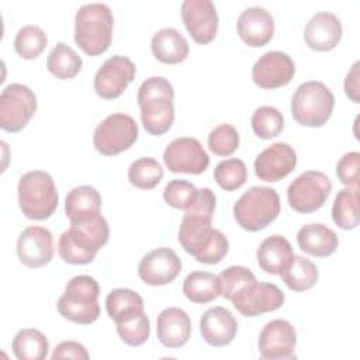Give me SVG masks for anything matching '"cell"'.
Masks as SVG:
<instances>
[{
	"label": "cell",
	"mask_w": 360,
	"mask_h": 360,
	"mask_svg": "<svg viewBox=\"0 0 360 360\" xmlns=\"http://www.w3.org/2000/svg\"><path fill=\"white\" fill-rule=\"evenodd\" d=\"M214 211V191L207 187L200 188L194 204L186 210L179 228L181 248L204 264L219 263L229 250L228 238L211 225Z\"/></svg>",
	"instance_id": "6da1fadb"
},
{
	"label": "cell",
	"mask_w": 360,
	"mask_h": 360,
	"mask_svg": "<svg viewBox=\"0 0 360 360\" xmlns=\"http://www.w3.org/2000/svg\"><path fill=\"white\" fill-rule=\"evenodd\" d=\"M110 228L107 219L98 214L90 219L70 222L58 242V253L69 264H87L108 242Z\"/></svg>",
	"instance_id": "7a4b0ae2"
},
{
	"label": "cell",
	"mask_w": 360,
	"mask_h": 360,
	"mask_svg": "<svg viewBox=\"0 0 360 360\" xmlns=\"http://www.w3.org/2000/svg\"><path fill=\"white\" fill-rule=\"evenodd\" d=\"M173 98V86L162 76H152L139 86L136 101L146 132L159 136L170 129L174 121Z\"/></svg>",
	"instance_id": "3957f363"
},
{
	"label": "cell",
	"mask_w": 360,
	"mask_h": 360,
	"mask_svg": "<svg viewBox=\"0 0 360 360\" xmlns=\"http://www.w3.org/2000/svg\"><path fill=\"white\" fill-rule=\"evenodd\" d=\"M114 17L104 3L82 6L75 15V42L87 55L104 53L112 41Z\"/></svg>",
	"instance_id": "277c9868"
},
{
	"label": "cell",
	"mask_w": 360,
	"mask_h": 360,
	"mask_svg": "<svg viewBox=\"0 0 360 360\" xmlns=\"http://www.w3.org/2000/svg\"><path fill=\"white\" fill-rule=\"evenodd\" d=\"M100 287L96 278L82 274L70 278L56 302L58 312L68 321L90 325L100 316Z\"/></svg>",
	"instance_id": "5b68a950"
},
{
	"label": "cell",
	"mask_w": 360,
	"mask_h": 360,
	"mask_svg": "<svg viewBox=\"0 0 360 360\" xmlns=\"http://www.w3.org/2000/svg\"><path fill=\"white\" fill-rule=\"evenodd\" d=\"M17 191L20 210L30 219H46L58 207L59 197L55 181L44 170H31L22 174Z\"/></svg>",
	"instance_id": "8992f818"
},
{
	"label": "cell",
	"mask_w": 360,
	"mask_h": 360,
	"mask_svg": "<svg viewBox=\"0 0 360 360\" xmlns=\"http://www.w3.org/2000/svg\"><path fill=\"white\" fill-rule=\"evenodd\" d=\"M277 191L266 186H253L233 205V217L240 228L257 232L270 225L280 214Z\"/></svg>",
	"instance_id": "52a82bcc"
},
{
	"label": "cell",
	"mask_w": 360,
	"mask_h": 360,
	"mask_svg": "<svg viewBox=\"0 0 360 360\" xmlns=\"http://www.w3.org/2000/svg\"><path fill=\"white\" fill-rule=\"evenodd\" d=\"M333 107V93L318 80L300 84L291 98L292 118L304 127H322L332 115Z\"/></svg>",
	"instance_id": "ba28073f"
},
{
	"label": "cell",
	"mask_w": 360,
	"mask_h": 360,
	"mask_svg": "<svg viewBox=\"0 0 360 360\" xmlns=\"http://www.w3.org/2000/svg\"><path fill=\"white\" fill-rule=\"evenodd\" d=\"M138 124L131 115L114 112L96 127L93 143L98 153L114 156L129 149L138 139Z\"/></svg>",
	"instance_id": "9c48e42d"
},
{
	"label": "cell",
	"mask_w": 360,
	"mask_h": 360,
	"mask_svg": "<svg viewBox=\"0 0 360 360\" xmlns=\"http://www.w3.org/2000/svg\"><path fill=\"white\" fill-rule=\"evenodd\" d=\"M332 190L330 179L319 170H308L297 176L287 188L290 207L300 214L319 210Z\"/></svg>",
	"instance_id": "30bf717a"
},
{
	"label": "cell",
	"mask_w": 360,
	"mask_h": 360,
	"mask_svg": "<svg viewBox=\"0 0 360 360\" xmlns=\"http://www.w3.org/2000/svg\"><path fill=\"white\" fill-rule=\"evenodd\" d=\"M37 111L34 91L21 83H11L0 94V127L7 132L21 131Z\"/></svg>",
	"instance_id": "8fae6325"
},
{
	"label": "cell",
	"mask_w": 360,
	"mask_h": 360,
	"mask_svg": "<svg viewBox=\"0 0 360 360\" xmlns=\"http://www.w3.org/2000/svg\"><path fill=\"white\" fill-rule=\"evenodd\" d=\"M163 162L173 173L200 174L210 165V156L198 139L181 136L173 139L163 152Z\"/></svg>",
	"instance_id": "7c38bea8"
},
{
	"label": "cell",
	"mask_w": 360,
	"mask_h": 360,
	"mask_svg": "<svg viewBox=\"0 0 360 360\" xmlns=\"http://www.w3.org/2000/svg\"><path fill=\"white\" fill-rule=\"evenodd\" d=\"M135 63L122 55H114L104 60L94 76V90L104 100L120 97L135 79Z\"/></svg>",
	"instance_id": "4fadbf2b"
},
{
	"label": "cell",
	"mask_w": 360,
	"mask_h": 360,
	"mask_svg": "<svg viewBox=\"0 0 360 360\" xmlns=\"http://www.w3.org/2000/svg\"><path fill=\"white\" fill-rule=\"evenodd\" d=\"M259 352L266 360L295 359L297 345L295 328L285 319H273L267 322L259 335Z\"/></svg>",
	"instance_id": "5bb4252c"
},
{
	"label": "cell",
	"mask_w": 360,
	"mask_h": 360,
	"mask_svg": "<svg viewBox=\"0 0 360 360\" xmlns=\"http://www.w3.org/2000/svg\"><path fill=\"white\" fill-rule=\"evenodd\" d=\"M295 75L294 60L281 51L263 53L252 68V79L262 89H277L288 84Z\"/></svg>",
	"instance_id": "9a60e30c"
},
{
	"label": "cell",
	"mask_w": 360,
	"mask_h": 360,
	"mask_svg": "<svg viewBox=\"0 0 360 360\" xmlns=\"http://www.w3.org/2000/svg\"><path fill=\"white\" fill-rule=\"evenodd\" d=\"M181 18L191 38L201 45L211 42L218 31V14L211 0H184Z\"/></svg>",
	"instance_id": "2e32d148"
},
{
	"label": "cell",
	"mask_w": 360,
	"mask_h": 360,
	"mask_svg": "<svg viewBox=\"0 0 360 360\" xmlns=\"http://www.w3.org/2000/svg\"><path fill=\"white\" fill-rule=\"evenodd\" d=\"M181 271V260L170 248H158L146 253L138 266V276L149 285L172 283Z\"/></svg>",
	"instance_id": "e0dca14e"
},
{
	"label": "cell",
	"mask_w": 360,
	"mask_h": 360,
	"mask_svg": "<svg viewBox=\"0 0 360 360\" xmlns=\"http://www.w3.org/2000/svg\"><path fill=\"white\" fill-rule=\"evenodd\" d=\"M17 255L22 264L38 269L48 264L53 257V238L49 229L31 225L17 239Z\"/></svg>",
	"instance_id": "ac0fdd59"
},
{
	"label": "cell",
	"mask_w": 360,
	"mask_h": 360,
	"mask_svg": "<svg viewBox=\"0 0 360 360\" xmlns=\"http://www.w3.org/2000/svg\"><path fill=\"white\" fill-rule=\"evenodd\" d=\"M297 166V153L288 143L276 142L262 150L255 159L256 176L269 183L287 177Z\"/></svg>",
	"instance_id": "d6986e66"
},
{
	"label": "cell",
	"mask_w": 360,
	"mask_h": 360,
	"mask_svg": "<svg viewBox=\"0 0 360 360\" xmlns=\"http://www.w3.org/2000/svg\"><path fill=\"white\" fill-rule=\"evenodd\" d=\"M243 316H257L276 311L284 304V292L273 283H255L231 301Z\"/></svg>",
	"instance_id": "ffe728a7"
},
{
	"label": "cell",
	"mask_w": 360,
	"mask_h": 360,
	"mask_svg": "<svg viewBox=\"0 0 360 360\" xmlns=\"http://www.w3.org/2000/svg\"><path fill=\"white\" fill-rule=\"evenodd\" d=\"M240 39L253 48L264 46L274 35V20L271 14L259 6L243 10L236 21Z\"/></svg>",
	"instance_id": "44dd1931"
},
{
	"label": "cell",
	"mask_w": 360,
	"mask_h": 360,
	"mask_svg": "<svg viewBox=\"0 0 360 360\" xmlns=\"http://www.w3.org/2000/svg\"><path fill=\"white\" fill-rule=\"evenodd\" d=\"M340 20L329 11H319L309 18L304 30L307 45L318 52L333 49L342 38Z\"/></svg>",
	"instance_id": "7402d4cb"
},
{
	"label": "cell",
	"mask_w": 360,
	"mask_h": 360,
	"mask_svg": "<svg viewBox=\"0 0 360 360\" xmlns=\"http://www.w3.org/2000/svg\"><path fill=\"white\" fill-rule=\"evenodd\" d=\"M238 330V322L229 309L214 307L207 309L200 319V332L202 339L214 347L229 345Z\"/></svg>",
	"instance_id": "603a6c76"
},
{
	"label": "cell",
	"mask_w": 360,
	"mask_h": 360,
	"mask_svg": "<svg viewBox=\"0 0 360 360\" xmlns=\"http://www.w3.org/2000/svg\"><path fill=\"white\" fill-rule=\"evenodd\" d=\"M156 335L159 342L169 349L184 346L191 335L190 316L177 307L163 309L156 321Z\"/></svg>",
	"instance_id": "cb8c5ba5"
},
{
	"label": "cell",
	"mask_w": 360,
	"mask_h": 360,
	"mask_svg": "<svg viewBox=\"0 0 360 360\" xmlns=\"http://www.w3.org/2000/svg\"><path fill=\"white\" fill-rule=\"evenodd\" d=\"M300 249L315 257L330 256L339 245V238L333 229L323 224H307L297 233Z\"/></svg>",
	"instance_id": "d4e9b609"
},
{
	"label": "cell",
	"mask_w": 360,
	"mask_h": 360,
	"mask_svg": "<svg viewBox=\"0 0 360 360\" xmlns=\"http://www.w3.org/2000/svg\"><path fill=\"white\" fill-rule=\"evenodd\" d=\"M259 267L270 274H281V271L294 259V252L290 242L281 235L266 238L256 252Z\"/></svg>",
	"instance_id": "484cf974"
},
{
	"label": "cell",
	"mask_w": 360,
	"mask_h": 360,
	"mask_svg": "<svg viewBox=\"0 0 360 360\" xmlns=\"http://www.w3.org/2000/svg\"><path fill=\"white\" fill-rule=\"evenodd\" d=\"M153 56L167 65L183 62L188 55V42L184 35L176 28L159 30L150 41Z\"/></svg>",
	"instance_id": "4316f807"
},
{
	"label": "cell",
	"mask_w": 360,
	"mask_h": 360,
	"mask_svg": "<svg viewBox=\"0 0 360 360\" xmlns=\"http://www.w3.org/2000/svg\"><path fill=\"white\" fill-rule=\"evenodd\" d=\"M101 195L91 186H79L72 188L65 200V214L70 222L90 219L100 214Z\"/></svg>",
	"instance_id": "83f0119b"
},
{
	"label": "cell",
	"mask_w": 360,
	"mask_h": 360,
	"mask_svg": "<svg viewBox=\"0 0 360 360\" xmlns=\"http://www.w3.org/2000/svg\"><path fill=\"white\" fill-rule=\"evenodd\" d=\"M183 292L191 302H211L221 295L218 276L210 271H191L183 281Z\"/></svg>",
	"instance_id": "f1b7e54d"
},
{
	"label": "cell",
	"mask_w": 360,
	"mask_h": 360,
	"mask_svg": "<svg viewBox=\"0 0 360 360\" xmlns=\"http://www.w3.org/2000/svg\"><path fill=\"white\" fill-rule=\"evenodd\" d=\"M11 349L18 360H44L48 356L49 342L41 330L27 328L15 333Z\"/></svg>",
	"instance_id": "f546056e"
},
{
	"label": "cell",
	"mask_w": 360,
	"mask_h": 360,
	"mask_svg": "<svg viewBox=\"0 0 360 360\" xmlns=\"http://www.w3.org/2000/svg\"><path fill=\"white\" fill-rule=\"evenodd\" d=\"M333 222L345 229H354L359 224V186L342 188L332 205Z\"/></svg>",
	"instance_id": "4dcf8cb0"
},
{
	"label": "cell",
	"mask_w": 360,
	"mask_h": 360,
	"mask_svg": "<svg viewBox=\"0 0 360 360\" xmlns=\"http://www.w3.org/2000/svg\"><path fill=\"white\" fill-rule=\"evenodd\" d=\"M83 60L73 48L65 42H58L49 52L46 59L48 70L60 80L75 77L82 69Z\"/></svg>",
	"instance_id": "1f68e13d"
},
{
	"label": "cell",
	"mask_w": 360,
	"mask_h": 360,
	"mask_svg": "<svg viewBox=\"0 0 360 360\" xmlns=\"http://www.w3.org/2000/svg\"><path fill=\"white\" fill-rule=\"evenodd\" d=\"M281 280L292 291H307L318 280L316 266L304 256H294L291 263L281 271Z\"/></svg>",
	"instance_id": "d6a6232c"
},
{
	"label": "cell",
	"mask_w": 360,
	"mask_h": 360,
	"mask_svg": "<svg viewBox=\"0 0 360 360\" xmlns=\"http://www.w3.org/2000/svg\"><path fill=\"white\" fill-rule=\"evenodd\" d=\"M105 311L117 322L125 316L143 311L142 297L131 288H115L105 298Z\"/></svg>",
	"instance_id": "836d02e7"
},
{
	"label": "cell",
	"mask_w": 360,
	"mask_h": 360,
	"mask_svg": "<svg viewBox=\"0 0 360 360\" xmlns=\"http://www.w3.org/2000/svg\"><path fill=\"white\" fill-rule=\"evenodd\" d=\"M221 295L229 301L245 292L257 280L255 274L243 266H229L218 276Z\"/></svg>",
	"instance_id": "e575fe53"
},
{
	"label": "cell",
	"mask_w": 360,
	"mask_h": 360,
	"mask_svg": "<svg viewBox=\"0 0 360 360\" xmlns=\"http://www.w3.org/2000/svg\"><path fill=\"white\" fill-rule=\"evenodd\" d=\"M163 179V169L153 158H139L128 169V180L141 190L155 188Z\"/></svg>",
	"instance_id": "d590c367"
},
{
	"label": "cell",
	"mask_w": 360,
	"mask_h": 360,
	"mask_svg": "<svg viewBox=\"0 0 360 360\" xmlns=\"http://www.w3.org/2000/svg\"><path fill=\"white\" fill-rule=\"evenodd\" d=\"M48 37L38 25H24L14 38V49L24 59H35L46 48Z\"/></svg>",
	"instance_id": "8d00e7d4"
},
{
	"label": "cell",
	"mask_w": 360,
	"mask_h": 360,
	"mask_svg": "<svg viewBox=\"0 0 360 360\" xmlns=\"http://www.w3.org/2000/svg\"><path fill=\"white\" fill-rule=\"evenodd\" d=\"M115 326L121 340L134 347L143 345L150 333L149 319L143 311L117 321Z\"/></svg>",
	"instance_id": "74e56055"
},
{
	"label": "cell",
	"mask_w": 360,
	"mask_h": 360,
	"mask_svg": "<svg viewBox=\"0 0 360 360\" xmlns=\"http://www.w3.org/2000/svg\"><path fill=\"white\" fill-rule=\"evenodd\" d=\"M214 180L225 191L238 190L248 180L246 165L236 158L225 159L215 166Z\"/></svg>",
	"instance_id": "f35d334b"
},
{
	"label": "cell",
	"mask_w": 360,
	"mask_h": 360,
	"mask_svg": "<svg viewBox=\"0 0 360 360\" xmlns=\"http://www.w3.org/2000/svg\"><path fill=\"white\" fill-rule=\"evenodd\" d=\"M253 132L262 139H270L277 136L284 128L283 114L270 105H262L255 110L250 118Z\"/></svg>",
	"instance_id": "ab89813d"
},
{
	"label": "cell",
	"mask_w": 360,
	"mask_h": 360,
	"mask_svg": "<svg viewBox=\"0 0 360 360\" xmlns=\"http://www.w3.org/2000/svg\"><path fill=\"white\" fill-rule=\"evenodd\" d=\"M197 194H198V190L193 183L187 180H180V179L169 181L163 190L165 201L170 207L177 210H184V211L194 204Z\"/></svg>",
	"instance_id": "60d3db41"
},
{
	"label": "cell",
	"mask_w": 360,
	"mask_h": 360,
	"mask_svg": "<svg viewBox=\"0 0 360 360\" xmlns=\"http://www.w3.org/2000/svg\"><path fill=\"white\" fill-rule=\"evenodd\" d=\"M239 146V134L235 127L221 124L208 134V148L214 155L229 156Z\"/></svg>",
	"instance_id": "b9f144b4"
},
{
	"label": "cell",
	"mask_w": 360,
	"mask_h": 360,
	"mask_svg": "<svg viewBox=\"0 0 360 360\" xmlns=\"http://www.w3.org/2000/svg\"><path fill=\"white\" fill-rule=\"evenodd\" d=\"M359 165L360 153L353 150L345 153L336 165V176L347 187L359 186Z\"/></svg>",
	"instance_id": "7bdbcfd3"
},
{
	"label": "cell",
	"mask_w": 360,
	"mask_h": 360,
	"mask_svg": "<svg viewBox=\"0 0 360 360\" xmlns=\"http://www.w3.org/2000/svg\"><path fill=\"white\" fill-rule=\"evenodd\" d=\"M89 357L90 356H89L86 347L82 343L75 342V340L60 342L55 347V350L51 356L52 360H56V359H79V360L83 359V360H87Z\"/></svg>",
	"instance_id": "ee69618b"
},
{
	"label": "cell",
	"mask_w": 360,
	"mask_h": 360,
	"mask_svg": "<svg viewBox=\"0 0 360 360\" xmlns=\"http://www.w3.org/2000/svg\"><path fill=\"white\" fill-rule=\"evenodd\" d=\"M359 62H354V65L352 66L350 72L345 79L346 96L354 103H359Z\"/></svg>",
	"instance_id": "f6af8a7d"
}]
</instances>
